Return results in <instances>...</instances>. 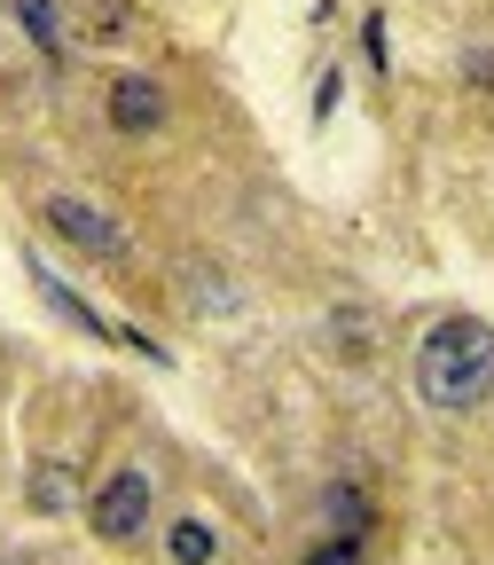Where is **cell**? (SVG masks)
I'll return each mask as SVG.
<instances>
[{"label":"cell","mask_w":494,"mask_h":565,"mask_svg":"<svg viewBox=\"0 0 494 565\" xmlns=\"http://www.w3.org/2000/svg\"><path fill=\"white\" fill-rule=\"evenodd\" d=\"M24 275L40 282V299H47V307H55L63 322H79L87 338H118V345H133V353H141V362H165V345H150V338H141V330H118V322H103V315H95V307H87L79 291H71V282H63V275H55V267H47L40 252L24 259Z\"/></svg>","instance_id":"3957f363"},{"label":"cell","mask_w":494,"mask_h":565,"mask_svg":"<svg viewBox=\"0 0 494 565\" xmlns=\"http://www.w3.org/2000/svg\"><path fill=\"white\" fill-rule=\"evenodd\" d=\"M416 393H423V408H448V416L486 408V393H494V330L479 315L432 322L423 345H416Z\"/></svg>","instance_id":"6da1fadb"},{"label":"cell","mask_w":494,"mask_h":565,"mask_svg":"<svg viewBox=\"0 0 494 565\" xmlns=\"http://www.w3.org/2000/svg\"><path fill=\"white\" fill-rule=\"evenodd\" d=\"M362 550H369V542H345V534H330V542H314V557H307V565H362Z\"/></svg>","instance_id":"30bf717a"},{"label":"cell","mask_w":494,"mask_h":565,"mask_svg":"<svg viewBox=\"0 0 494 565\" xmlns=\"http://www.w3.org/2000/svg\"><path fill=\"white\" fill-rule=\"evenodd\" d=\"M150 503H158V494H150V471H141V463H118V471L87 494V526H95L110 550H126V542L150 534Z\"/></svg>","instance_id":"7a4b0ae2"},{"label":"cell","mask_w":494,"mask_h":565,"mask_svg":"<svg viewBox=\"0 0 494 565\" xmlns=\"http://www.w3.org/2000/svg\"><path fill=\"white\" fill-rule=\"evenodd\" d=\"M40 221H47L71 252H87V259H118V252H126V228L110 221L103 204H87V196H47Z\"/></svg>","instance_id":"277c9868"},{"label":"cell","mask_w":494,"mask_h":565,"mask_svg":"<svg viewBox=\"0 0 494 565\" xmlns=\"http://www.w3.org/2000/svg\"><path fill=\"white\" fill-rule=\"evenodd\" d=\"M471 79H479V87H494V47H471Z\"/></svg>","instance_id":"7c38bea8"},{"label":"cell","mask_w":494,"mask_h":565,"mask_svg":"<svg viewBox=\"0 0 494 565\" xmlns=\"http://www.w3.org/2000/svg\"><path fill=\"white\" fill-rule=\"evenodd\" d=\"M110 126L118 134H158L165 118H173V103H165V87L158 79H141V71H126V79H110Z\"/></svg>","instance_id":"5b68a950"},{"label":"cell","mask_w":494,"mask_h":565,"mask_svg":"<svg viewBox=\"0 0 494 565\" xmlns=\"http://www.w3.org/2000/svg\"><path fill=\"white\" fill-rule=\"evenodd\" d=\"M24 494H32V511H63V503H71V479H63V463H40Z\"/></svg>","instance_id":"9c48e42d"},{"label":"cell","mask_w":494,"mask_h":565,"mask_svg":"<svg viewBox=\"0 0 494 565\" xmlns=\"http://www.w3.org/2000/svg\"><path fill=\"white\" fill-rule=\"evenodd\" d=\"M9 17L24 24V40L40 55H63V9H55V0H9Z\"/></svg>","instance_id":"ba28073f"},{"label":"cell","mask_w":494,"mask_h":565,"mask_svg":"<svg viewBox=\"0 0 494 565\" xmlns=\"http://www.w3.org/2000/svg\"><path fill=\"white\" fill-rule=\"evenodd\" d=\"M362 55H369V71H385V63H393V40H385V17H362Z\"/></svg>","instance_id":"8fae6325"},{"label":"cell","mask_w":494,"mask_h":565,"mask_svg":"<svg viewBox=\"0 0 494 565\" xmlns=\"http://www.w3.org/2000/svg\"><path fill=\"white\" fill-rule=\"evenodd\" d=\"M165 557H173V565H212V557H221V534H212V519L181 511V519L165 526Z\"/></svg>","instance_id":"52a82bcc"},{"label":"cell","mask_w":494,"mask_h":565,"mask_svg":"<svg viewBox=\"0 0 494 565\" xmlns=\"http://www.w3.org/2000/svg\"><path fill=\"white\" fill-rule=\"evenodd\" d=\"M314 511H322V526L345 534V542H369V534H377V511H369V494L353 487V479H322Z\"/></svg>","instance_id":"8992f818"}]
</instances>
